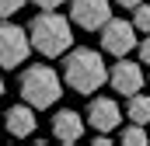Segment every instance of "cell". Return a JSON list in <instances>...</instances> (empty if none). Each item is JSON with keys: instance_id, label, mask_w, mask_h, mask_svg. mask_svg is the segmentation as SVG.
Here are the masks:
<instances>
[{"instance_id": "3", "label": "cell", "mask_w": 150, "mask_h": 146, "mask_svg": "<svg viewBox=\"0 0 150 146\" xmlns=\"http://www.w3.org/2000/svg\"><path fill=\"white\" fill-rule=\"evenodd\" d=\"M18 91H21L25 105H32L35 111H42V108H52L63 98V80H59V73L52 70V66L35 63V66H28V70L21 73Z\"/></svg>"}, {"instance_id": "16", "label": "cell", "mask_w": 150, "mask_h": 146, "mask_svg": "<svg viewBox=\"0 0 150 146\" xmlns=\"http://www.w3.org/2000/svg\"><path fill=\"white\" fill-rule=\"evenodd\" d=\"M35 7H42V11H56L59 4H67V0H32Z\"/></svg>"}, {"instance_id": "6", "label": "cell", "mask_w": 150, "mask_h": 146, "mask_svg": "<svg viewBox=\"0 0 150 146\" xmlns=\"http://www.w3.org/2000/svg\"><path fill=\"white\" fill-rule=\"evenodd\" d=\"M108 84H112L115 94H122V98H129V94L143 91V84H147V77H143V63H140V59H136V63H129L126 56H119V63L108 70Z\"/></svg>"}, {"instance_id": "19", "label": "cell", "mask_w": 150, "mask_h": 146, "mask_svg": "<svg viewBox=\"0 0 150 146\" xmlns=\"http://www.w3.org/2000/svg\"><path fill=\"white\" fill-rule=\"evenodd\" d=\"M147 84H150V80H147Z\"/></svg>"}, {"instance_id": "12", "label": "cell", "mask_w": 150, "mask_h": 146, "mask_svg": "<svg viewBox=\"0 0 150 146\" xmlns=\"http://www.w3.org/2000/svg\"><path fill=\"white\" fill-rule=\"evenodd\" d=\"M119 139H122V146H143V143H150V136H147V129L143 125H126L122 132H119Z\"/></svg>"}, {"instance_id": "8", "label": "cell", "mask_w": 150, "mask_h": 146, "mask_svg": "<svg viewBox=\"0 0 150 146\" xmlns=\"http://www.w3.org/2000/svg\"><path fill=\"white\" fill-rule=\"evenodd\" d=\"M122 122V111L112 98H91V105L84 111V125H91L94 132H115Z\"/></svg>"}, {"instance_id": "9", "label": "cell", "mask_w": 150, "mask_h": 146, "mask_svg": "<svg viewBox=\"0 0 150 146\" xmlns=\"http://www.w3.org/2000/svg\"><path fill=\"white\" fill-rule=\"evenodd\" d=\"M0 122L7 125V132H11L14 139H25V136H32L38 129V118H35V108H32V105H11Z\"/></svg>"}, {"instance_id": "5", "label": "cell", "mask_w": 150, "mask_h": 146, "mask_svg": "<svg viewBox=\"0 0 150 146\" xmlns=\"http://www.w3.org/2000/svg\"><path fill=\"white\" fill-rule=\"evenodd\" d=\"M101 49L108 52V56H129L133 49H136V28H133V21H126V18H108L101 28Z\"/></svg>"}, {"instance_id": "11", "label": "cell", "mask_w": 150, "mask_h": 146, "mask_svg": "<svg viewBox=\"0 0 150 146\" xmlns=\"http://www.w3.org/2000/svg\"><path fill=\"white\" fill-rule=\"evenodd\" d=\"M126 118H129V122H136V125H147V122H150V94H143V91L129 94Z\"/></svg>"}, {"instance_id": "2", "label": "cell", "mask_w": 150, "mask_h": 146, "mask_svg": "<svg viewBox=\"0 0 150 146\" xmlns=\"http://www.w3.org/2000/svg\"><path fill=\"white\" fill-rule=\"evenodd\" d=\"M28 42L32 49L42 52V56H63L70 45H74V35H70V21L59 14V11H38L35 18L28 21Z\"/></svg>"}, {"instance_id": "10", "label": "cell", "mask_w": 150, "mask_h": 146, "mask_svg": "<svg viewBox=\"0 0 150 146\" xmlns=\"http://www.w3.org/2000/svg\"><path fill=\"white\" fill-rule=\"evenodd\" d=\"M52 136L59 143H77L84 136V115L74 108H59L52 115Z\"/></svg>"}, {"instance_id": "4", "label": "cell", "mask_w": 150, "mask_h": 146, "mask_svg": "<svg viewBox=\"0 0 150 146\" xmlns=\"http://www.w3.org/2000/svg\"><path fill=\"white\" fill-rule=\"evenodd\" d=\"M32 52V42H28V32L7 18H0V70H14L28 59Z\"/></svg>"}, {"instance_id": "15", "label": "cell", "mask_w": 150, "mask_h": 146, "mask_svg": "<svg viewBox=\"0 0 150 146\" xmlns=\"http://www.w3.org/2000/svg\"><path fill=\"white\" fill-rule=\"evenodd\" d=\"M136 52H140V63H147V66H150V35L143 38V42H136Z\"/></svg>"}, {"instance_id": "13", "label": "cell", "mask_w": 150, "mask_h": 146, "mask_svg": "<svg viewBox=\"0 0 150 146\" xmlns=\"http://www.w3.org/2000/svg\"><path fill=\"white\" fill-rule=\"evenodd\" d=\"M133 28H136V32H143V35H150V4L140 0V4L133 7Z\"/></svg>"}, {"instance_id": "17", "label": "cell", "mask_w": 150, "mask_h": 146, "mask_svg": "<svg viewBox=\"0 0 150 146\" xmlns=\"http://www.w3.org/2000/svg\"><path fill=\"white\" fill-rule=\"evenodd\" d=\"M115 4H119V7H129V11H133V7H136L140 0H115Z\"/></svg>"}, {"instance_id": "14", "label": "cell", "mask_w": 150, "mask_h": 146, "mask_svg": "<svg viewBox=\"0 0 150 146\" xmlns=\"http://www.w3.org/2000/svg\"><path fill=\"white\" fill-rule=\"evenodd\" d=\"M25 7V0H0V18H14Z\"/></svg>"}, {"instance_id": "1", "label": "cell", "mask_w": 150, "mask_h": 146, "mask_svg": "<svg viewBox=\"0 0 150 146\" xmlns=\"http://www.w3.org/2000/svg\"><path fill=\"white\" fill-rule=\"evenodd\" d=\"M63 56V84H70V91L91 98L101 84H108V70L98 49H67Z\"/></svg>"}, {"instance_id": "18", "label": "cell", "mask_w": 150, "mask_h": 146, "mask_svg": "<svg viewBox=\"0 0 150 146\" xmlns=\"http://www.w3.org/2000/svg\"><path fill=\"white\" fill-rule=\"evenodd\" d=\"M0 94H4V77H0Z\"/></svg>"}, {"instance_id": "7", "label": "cell", "mask_w": 150, "mask_h": 146, "mask_svg": "<svg viewBox=\"0 0 150 146\" xmlns=\"http://www.w3.org/2000/svg\"><path fill=\"white\" fill-rule=\"evenodd\" d=\"M112 18V0H70V21L84 32H98Z\"/></svg>"}]
</instances>
